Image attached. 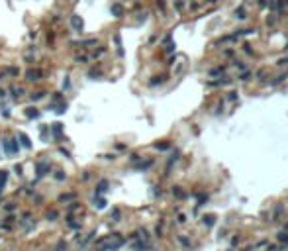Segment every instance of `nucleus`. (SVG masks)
Instances as JSON below:
<instances>
[{
  "label": "nucleus",
  "mask_w": 288,
  "mask_h": 251,
  "mask_svg": "<svg viewBox=\"0 0 288 251\" xmlns=\"http://www.w3.org/2000/svg\"><path fill=\"white\" fill-rule=\"evenodd\" d=\"M94 206L98 208V210H104V208H106V200L100 198V196H94Z\"/></svg>",
  "instance_id": "nucleus-10"
},
{
  "label": "nucleus",
  "mask_w": 288,
  "mask_h": 251,
  "mask_svg": "<svg viewBox=\"0 0 288 251\" xmlns=\"http://www.w3.org/2000/svg\"><path fill=\"white\" fill-rule=\"evenodd\" d=\"M14 210H16V204H14V202H8V204H6V212H14Z\"/></svg>",
  "instance_id": "nucleus-20"
},
{
  "label": "nucleus",
  "mask_w": 288,
  "mask_h": 251,
  "mask_svg": "<svg viewBox=\"0 0 288 251\" xmlns=\"http://www.w3.org/2000/svg\"><path fill=\"white\" fill-rule=\"evenodd\" d=\"M110 12L114 14V16H116V18H122V14H123V8L120 6V4H114V6L110 8Z\"/></svg>",
  "instance_id": "nucleus-9"
},
{
  "label": "nucleus",
  "mask_w": 288,
  "mask_h": 251,
  "mask_svg": "<svg viewBox=\"0 0 288 251\" xmlns=\"http://www.w3.org/2000/svg\"><path fill=\"white\" fill-rule=\"evenodd\" d=\"M41 76H43V73H41L39 69H30V71L26 73V78H28L30 83H37V81H41Z\"/></svg>",
  "instance_id": "nucleus-4"
},
{
  "label": "nucleus",
  "mask_w": 288,
  "mask_h": 251,
  "mask_svg": "<svg viewBox=\"0 0 288 251\" xmlns=\"http://www.w3.org/2000/svg\"><path fill=\"white\" fill-rule=\"evenodd\" d=\"M69 87H71V81H69V76H65V81H63V88L67 90Z\"/></svg>",
  "instance_id": "nucleus-22"
},
{
  "label": "nucleus",
  "mask_w": 288,
  "mask_h": 251,
  "mask_svg": "<svg viewBox=\"0 0 288 251\" xmlns=\"http://www.w3.org/2000/svg\"><path fill=\"white\" fill-rule=\"evenodd\" d=\"M69 226H71V228H75V229H78V228H80V224H77V222H73V220H69Z\"/></svg>",
  "instance_id": "nucleus-23"
},
{
  "label": "nucleus",
  "mask_w": 288,
  "mask_h": 251,
  "mask_svg": "<svg viewBox=\"0 0 288 251\" xmlns=\"http://www.w3.org/2000/svg\"><path fill=\"white\" fill-rule=\"evenodd\" d=\"M0 194H2V186H0Z\"/></svg>",
  "instance_id": "nucleus-27"
},
{
  "label": "nucleus",
  "mask_w": 288,
  "mask_h": 251,
  "mask_svg": "<svg viewBox=\"0 0 288 251\" xmlns=\"http://www.w3.org/2000/svg\"><path fill=\"white\" fill-rule=\"evenodd\" d=\"M2 147H4L6 155H16V153L20 151V143H18V137H16V139H2Z\"/></svg>",
  "instance_id": "nucleus-1"
},
{
  "label": "nucleus",
  "mask_w": 288,
  "mask_h": 251,
  "mask_svg": "<svg viewBox=\"0 0 288 251\" xmlns=\"http://www.w3.org/2000/svg\"><path fill=\"white\" fill-rule=\"evenodd\" d=\"M26 116H28V118H39L41 112L37 108H26Z\"/></svg>",
  "instance_id": "nucleus-8"
},
{
  "label": "nucleus",
  "mask_w": 288,
  "mask_h": 251,
  "mask_svg": "<svg viewBox=\"0 0 288 251\" xmlns=\"http://www.w3.org/2000/svg\"><path fill=\"white\" fill-rule=\"evenodd\" d=\"M106 188H108V181H100L98 186H96V194L94 196H100L102 192H106Z\"/></svg>",
  "instance_id": "nucleus-7"
},
{
  "label": "nucleus",
  "mask_w": 288,
  "mask_h": 251,
  "mask_svg": "<svg viewBox=\"0 0 288 251\" xmlns=\"http://www.w3.org/2000/svg\"><path fill=\"white\" fill-rule=\"evenodd\" d=\"M61 100H63L61 92H55V94H53V100H51V102H61Z\"/></svg>",
  "instance_id": "nucleus-19"
},
{
  "label": "nucleus",
  "mask_w": 288,
  "mask_h": 251,
  "mask_svg": "<svg viewBox=\"0 0 288 251\" xmlns=\"http://www.w3.org/2000/svg\"><path fill=\"white\" fill-rule=\"evenodd\" d=\"M59 151H61V153H63V155H65V157H71V153H69V151H67V149H65V147H59Z\"/></svg>",
  "instance_id": "nucleus-24"
},
{
  "label": "nucleus",
  "mask_w": 288,
  "mask_h": 251,
  "mask_svg": "<svg viewBox=\"0 0 288 251\" xmlns=\"http://www.w3.org/2000/svg\"><path fill=\"white\" fill-rule=\"evenodd\" d=\"M49 133H53L55 139H61V137H63V124H61V122H53V124L49 126Z\"/></svg>",
  "instance_id": "nucleus-3"
},
{
  "label": "nucleus",
  "mask_w": 288,
  "mask_h": 251,
  "mask_svg": "<svg viewBox=\"0 0 288 251\" xmlns=\"http://www.w3.org/2000/svg\"><path fill=\"white\" fill-rule=\"evenodd\" d=\"M104 51H106V49H104V47H102V49H98V51H94V57H100V55L104 53Z\"/></svg>",
  "instance_id": "nucleus-25"
},
{
  "label": "nucleus",
  "mask_w": 288,
  "mask_h": 251,
  "mask_svg": "<svg viewBox=\"0 0 288 251\" xmlns=\"http://www.w3.org/2000/svg\"><path fill=\"white\" fill-rule=\"evenodd\" d=\"M145 247H147V245H145V243H135V245H133V249H137V251H141V249H145Z\"/></svg>",
  "instance_id": "nucleus-21"
},
{
  "label": "nucleus",
  "mask_w": 288,
  "mask_h": 251,
  "mask_svg": "<svg viewBox=\"0 0 288 251\" xmlns=\"http://www.w3.org/2000/svg\"><path fill=\"white\" fill-rule=\"evenodd\" d=\"M80 45H94L96 43V39H84V41H78Z\"/></svg>",
  "instance_id": "nucleus-18"
},
{
  "label": "nucleus",
  "mask_w": 288,
  "mask_h": 251,
  "mask_svg": "<svg viewBox=\"0 0 288 251\" xmlns=\"http://www.w3.org/2000/svg\"><path fill=\"white\" fill-rule=\"evenodd\" d=\"M22 94H24V88H22V87H18V88H12V96H14L16 100L20 98Z\"/></svg>",
  "instance_id": "nucleus-11"
},
{
  "label": "nucleus",
  "mask_w": 288,
  "mask_h": 251,
  "mask_svg": "<svg viewBox=\"0 0 288 251\" xmlns=\"http://www.w3.org/2000/svg\"><path fill=\"white\" fill-rule=\"evenodd\" d=\"M18 143H20L22 147H26V149H32V141H30V137H28L24 131L18 133Z\"/></svg>",
  "instance_id": "nucleus-5"
},
{
  "label": "nucleus",
  "mask_w": 288,
  "mask_h": 251,
  "mask_svg": "<svg viewBox=\"0 0 288 251\" xmlns=\"http://www.w3.org/2000/svg\"><path fill=\"white\" fill-rule=\"evenodd\" d=\"M71 26H73V30H75V32L80 33L82 30H84V20H82L78 14H73V16H71Z\"/></svg>",
  "instance_id": "nucleus-2"
},
{
  "label": "nucleus",
  "mask_w": 288,
  "mask_h": 251,
  "mask_svg": "<svg viewBox=\"0 0 288 251\" xmlns=\"http://www.w3.org/2000/svg\"><path fill=\"white\" fill-rule=\"evenodd\" d=\"M35 171H37V177L41 179V177H45L47 173H49V171H51V167H49V163H37Z\"/></svg>",
  "instance_id": "nucleus-6"
},
{
  "label": "nucleus",
  "mask_w": 288,
  "mask_h": 251,
  "mask_svg": "<svg viewBox=\"0 0 288 251\" xmlns=\"http://www.w3.org/2000/svg\"><path fill=\"white\" fill-rule=\"evenodd\" d=\"M77 208H78V204H77V202H73V204L69 206V210H77Z\"/></svg>",
  "instance_id": "nucleus-26"
},
{
  "label": "nucleus",
  "mask_w": 288,
  "mask_h": 251,
  "mask_svg": "<svg viewBox=\"0 0 288 251\" xmlns=\"http://www.w3.org/2000/svg\"><path fill=\"white\" fill-rule=\"evenodd\" d=\"M57 218V212H55V210H51V212H47V220H51V222H53V220H55Z\"/></svg>",
  "instance_id": "nucleus-16"
},
{
  "label": "nucleus",
  "mask_w": 288,
  "mask_h": 251,
  "mask_svg": "<svg viewBox=\"0 0 288 251\" xmlns=\"http://www.w3.org/2000/svg\"><path fill=\"white\" fill-rule=\"evenodd\" d=\"M75 198V192H71V194H61L59 196V202H69V200H73Z\"/></svg>",
  "instance_id": "nucleus-12"
},
{
  "label": "nucleus",
  "mask_w": 288,
  "mask_h": 251,
  "mask_svg": "<svg viewBox=\"0 0 288 251\" xmlns=\"http://www.w3.org/2000/svg\"><path fill=\"white\" fill-rule=\"evenodd\" d=\"M6 179H8V171H0V186H4Z\"/></svg>",
  "instance_id": "nucleus-13"
},
{
  "label": "nucleus",
  "mask_w": 288,
  "mask_h": 251,
  "mask_svg": "<svg viewBox=\"0 0 288 251\" xmlns=\"http://www.w3.org/2000/svg\"><path fill=\"white\" fill-rule=\"evenodd\" d=\"M55 181H65V173H63V171H57L55 173Z\"/></svg>",
  "instance_id": "nucleus-15"
},
{
  "label": "nucleus",
  "mask_w": 288,
  "mask_h": 251,
  "mask_svg": "<svg viewBox=\"0 0 288 251\" xmlns=\"http://www.w3.org/2000/svg\"><path fill=\"white\" fill-rule=\"evenodd\" d=\"M41 98H45V92H35V94H32L33 102H37V100H41Z\"/></svg>",
  "instance_id": "nucleus-14"
},
{
  "label": "nucleus",
  "mask_w": 288,
  "mask_h": 251,
  "mask_svg": "<svg viewBox=\"0 0 288 251\" xmlns=\"http://www.w3.org/2000/svg\"><path fill=\"white\" fill-rule=\"evenodd\" d=\"M67 249V243H65V241H59V243H57V251H65Z\"/></svg>",
  "instance_id": "nucleus-17"
}]
</instances>
